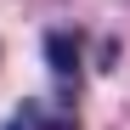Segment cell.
I'll use <instances>...</instances> for the list:
<instances>
[{
  "mask_svg": "<svg viewBox=\"0 0 130 130\" xmlns=\"http://www.w3.org/2000/svg\"><path fill=\"white\" fill-rule=\"evenodd\" d=\"M6 130H79V113H74V102L28 96V102H17V113L6 119Z\"/></svg>",
  "mask_w": 130,
  "mask_h": 130,
  "instance_id": "obj_2",
  "label": "cell"
},
{
  "mask_svg": "<svg viewBox=\"0 0 130 130\" xmlns=\"http://www.w3.org/2000/svg\"><path fill=\"white\" fill-rule=\"evenodd\" d=\"M79 57H85V34L79 28H51L45 34V62H51V74H57V102H74L79 96Z\"/></svg>",
  "mask_w": 130,
  "mask_h": 130,
  "instance_id": "obj_1",
  "label": "cell"
}]
</instances>
